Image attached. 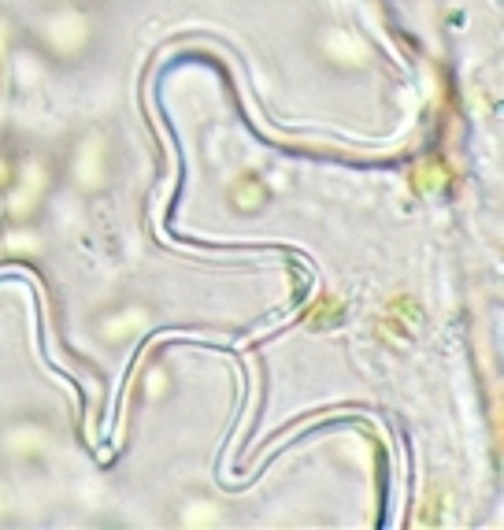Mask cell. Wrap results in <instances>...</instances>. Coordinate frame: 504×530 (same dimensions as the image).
Masks as SVG:
<instances>
[]
</instances>
